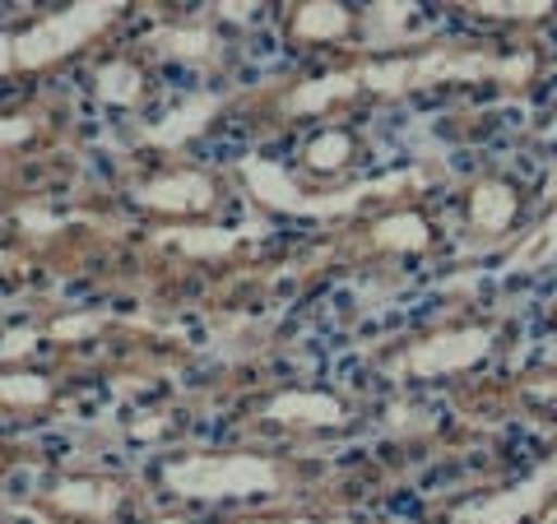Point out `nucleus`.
<instances>
[{"instance_id": "1", "label": "nucleus", "mask_w": 557, "mask_h": 524, "mask_svg": "<svg viewBox=\"0 0 557 524\" xmlns=\"http://www.w3.org/2000/svg\"><path fill=\"white\" fill-rule=\"evenodd\" d=\"M539 61L534 47H465V42H432L405 51V57H386V61H358L354 79H358V98H405V93H423V89H446V84H502V89H530L539 79Z\"/></svg>"}, {"instance_id": "2", "label": "nucleus", "mask_w": 557, "mask_h": 524, "mask_svg": "<svg viewBox=\"0 0 557 524\" xmlns=\"http://www.w3.org/2000/svg\"><path fill=\"white\" fill-rule=\"evenodd\" d=\"M242 177H247V190L265 204L278 209V214H307V219H335V214H354L358 204L381 200V196H399L409 186H423V172H395V177H376L348 190H330V196H307L298 190V182L288 177L274 159H247L242 163Z\"/></svg>"}, {"instance_id": "3", "label": "nucleus", "mask_w": 557, "mask_h": 524, "mask_svg": "<svg viewBox=\"0 0 557 524\" xmlns=\"http://www.w3.org/2000/svg\"><path fill=\"white\" fill-rule=\"evenodd\" d=\"M502 344V325L497 321H460V325H442L428 335L409 339L405 348H395L386 372L395 380H446L460 372H474Z\"/></svg>"}, {"instance_id": "4", "label": "nucleus", "mask_w": 557, "mask_h": 524, "mask_svg": "<svg viewBox=\"0 0 557 524\" xmlns=\"http://www.w3.org/2000/svg\"><path fill=\"white\" fill-rule=\"evenodd\" d=\"M163 487L190 501H223V497H265L284 487L278 464L265 456H182L163 464Z\"/></svg>"}, {"instance_id": "5", "label": "nucleus", "mask_w": 557, "mask_h": 524, "mask_svg": "<svg viewBox=\"0 0 557 524\" xmlns=\"http://www.w3.org/2000/svg\"><path fill=\"white\" fill-rule=\"evenodd\" d=\"M557 520V450L520 483L465 501L446 515V524H553Z\"/></svg>"}, {"instance_id": "6", "label": "nucleus", "mask_w": 557, "mask_h": 524, "mask_svg": "<svg viewBox=\"0 0 557 524\" xmlns=\"http://www.w3.org/2000/svg\"><path fill=\"white\" fill-rule=\"evenodd\" d=\"M116 10L121 5H112V0H98V5H70L61 14H47L42 24H33L14 38V65L38 70V65L70 57V51H79L89 38H98V33L116 20Z\"/></svg>"}, {"instance_id": "7", "label": "nucleus", "mask_w": 557, "mask_h": 524, "mask_svg": "<svg viewBox=\"0 0 557 524\" xmlns=\"http://www.w3.org/2000/svg\"><path fill=\"white\" fill-rule=\"evenodd\" d=\"M525 214V190L502 172H487V177H474L465 186V223L474 237H525V228H520Z\"/></svg>"}, {"instance_id": "8", "label": "nucleus", "mask_w": 557, "mask_h": 524, "mask_svg": "<svg viewBox=\"0 0 557 524\" xmlns=\"http://www.w3.org/2000/svg\"><path fill=\"white\" fill-rule=\"evenodd\" d=\"M265 417L278 427H317V432H335V427H348V404L339 395L330 390H278L270 404H265Z\"/></svg>"}, {"instance_id": "9", "label": "nucleus", "mask_w": 557, "mask_h": 524, "mask_svg": "<svg viewBox=\"0 0 557 524\" xmlns=\"http://www.w3.org/2000/svg\"><path fill=\"white\" fill-rule=\"evenodd\" d=\"M135 200L159 214H200L214 204V182L205 172H168V177L135 186Z\"/></svg>"}, {"instance_id": "10", "label": "nucleus", "mask_w": 557, "mask_h": 524, "mask_svg": "<svg viewBox=\"0 0 557 524\" xmlns=\"http://www.w3.org/2000/svg\"><path fill=\"white\" fill-rule=\"evenodd\" d=\"M121 501H126V492H121L116 483H108V478H65V483H57L47 492V506L57 515L94 520V524L112 520L121 511Z\"/></svg>"}, {"instance_id": "11", "label": "nucleus", "mask_w": 557, "mask_h": 524, "mask_svg": "<svg viewBox=\"0 0 557 524\" xmlns=\"http://www.w3.org/2000/svg\"><path fill=\"white\" fill-rule=\"evenodd\" d=\"M368 241L386 255H423V251H432V241H437V228H432L428 214H418V209L405 204V209H391V214L372 219Z\"/></svg>"}, {"instance_id": "12", "label": "nucleus", "mask_w": 557, "mask_h": 524, "mask_svg": "<svg viewBox=\"0 0 557 524\" xmlns=\"http://www.w3.org/2000/svg\"><path fill=\"white\" fill-rule=\"evenodd\" d=\"M358 98V79H354V65L348 70H330L321 79H302L298 89H288L284 98V112L288 116H321L339 102H354Z\"/></svg>"}, {"instance_id": "13", "label": "nucleus", "mask_w": 557, "mask_h": 524, "mask_svg": "<svg viewBox=\"0 0 557 524\" xmlns=\"http://www.w3.org/2000/svg\"><path fill=\"white\" fill-rule=\"evenodd\" d=\"M288 33L298 42H344L358 33V14L344 5H330V0H317V5H298L288 20Z\"/></svg>"}, {"instance_id": "14", "label": "nucleus", "mask_w": 557, "mask_h": 524, "mask_svg": "<svg viewBox=\"0 0 557 524\" xmlns=\"http://www.w3.org/2000/svg\"><path fill=\"white\" fill-rule=\"evenodd\" d=\"M219 108H223V98H214V93L190 98V102H182V108L172 112L168 121H159V126H149V130H145V139H149V145H159V149H182L186 139H196V135L209 126V116H214Z\"/></svg>"}, {"instance_id": "15", "label": "nucleus", "mask_w": 557, "mask_h": 524, "mask_svg": "<svg viewBox=\"0 0 557 524\" xmlns=\"http://www.w3.org/2000/svg\"><path fill=\"white\" fill-rule=\"evenodd\" d=\"M242 237H251V233H242V228H163L159 233V241L196 260H223L228 251L242 247Z\"/></svg>"}, {"instance_id": "16", "label": "nucleus", "mask_w": 557, "mask_h": 524, "mask_svg": "<svg viewBox=\"0 0 557 524\" xmlns=\"http://www.w3.org/2000/svg\"><path fill=\"white\" fill-rule=\"evenodd\" d=\"M557 255V200L548 204V214L534 223V228H525V237L516 241V251L507 255V265L516 274H525V270H539V265H548V260Z\"/></svg>"}, {"instance_id": "17", "label": "nucleus", "mask_w": 557, "mask_h": 524, "mask_svg": "<svg viewBox=\"0 0 557 524\" xmlns=\"http://www.w3.org/2000/svg\"><path fill=\"white\" fill-rule=\"evenodd\" d=\"M460 14L469 20H487V24H553L557 20V5H534V0H511V5H502V0H465Z\"/></svg>"}, {"instance_id": "18", "label": "nucleus", "mask_w": 557, "mask_h": 524, "mask_svg": "<svg viewBox=\"0 0 557 524\" xmlns=\"http://www.w3.org/2000/svg\"><path fill=\"white\" fill-rule=\"evenodd\" d=\"M94 93H98V102H108V108H135L139 93H145V75H139L131 61H108V65H98V75H94Z\"/></svg>"}, {"instance_id": "19", "label": "nucleus", "mask_w": 557, "mask_h": 524, "mask_svg": "<svg viewBox=\"0 0 557 524\" xmlns=\"http://www.w3.org/2000/svg\"><path fill=\"white\" fill-rule=\"evenodd\" d=\"M149 47L172 61H200L214 51V38H209V28H200V24H172V28L149 33Z\"/></svg>"}, {"instance_id": "20", "label": "nucleus", "mask_w": 557, "mask_h": 524, "mask_svg": "<svg viewBox=\"0 0 557 524\" xmlns=\"http://www.w3.org/2000/svg\"><path fill=\"white\" fill-rule=\"evenodd\" d=\"M413 20V5H372L368 14H358V33L368 38V47H386V42H405V28Z\"/></svg>"}, {"instance_id": "21", "label": "nucleus", "mask_w": 557, "mask_h": 524, "mask_svg": "<svg viewBox=\"0 0 557 524\" xmlns=\"http://www.w3.org/2000/svg\"><path fill=\"white\" fill-rule=\"evenodd\" d=\"M354 135H348L344 126H335V130H321L317 139L307 145V167L311 172H339V167H348V159H354Z\"/></svg>"}, {"instance_id": "22", "label": "nucleus", "mask_w": 557, "mask_h": 524, "mask_svg": "<svg viewBox=\"0 0 557 524\" xmlns=\"http://www.w3.org/2000/svg\"><path fill=\"white\" fill-rule=\"evenodd\" d=\"M0 404L10 409H42L51 404V380L33 372H5L0 376Z\"/></svg>"}, {"instance_id": "23", "label": "nucleus", "mask_w": 557, "mask_h": 524, "mask_svg": "<svg viewBox=\"0 0 557 524\" xmlns=\"http://www.w3.org/2000/svg\"><path fill=\"white\" fill-rule=\"evenodd\" d=\"M511 395H516L525 409H548V413H557V366H544V372H530V376H516Z\"/></svg>"}, {"instance_id": "24", "label": "nucleus", "mask_w": 557, "mask_h": 524, "mask_svg": "<svg viewBox=\"0 0 557 524\" xmlns=\"http://www.w3.org/2000/svg\"><path fill=\"white\" fill-rule=\"evenodd\" d=\"M14 223L28 233V237H57L61 228H65V219L61 214H51V209H42V204H20L14 209Z\"/></svg>"}, {"instance_id": "25", "label": "nucleus", "mask_w": 557, "mask_h": 524, "mask_svg": "<svg viewBox=\"0 0 557 524\" xmlns=\"http://www.w3.org/2000/svg\"><path fill=\"white\" fill-rule=\"evenodd\" d=\"M102 321H108V316H94V311H75V316L51 321L47 335L57 339V344H75V339H84V335H94V329H98Z\"/></svg>"}, {"instance_id": "26", "label": "nucleus", "mask_w": 557, "mask_h": 524, "mask_svg": "<svg viewBox=\"0 0 557 524\" xmlns=\"http://www.w3.org/2000/svg\"><path fill=\"white\" fill-rule=\"evenodd\" d=\"M33 130H38V121H33V116H0V149L24 145Z\"/></svg>"}, {"instance_id": "27", "label": "nucleus", "mask_w": 557, "mask_h": 524, "mask_svg": "<svg viewBox=\"0 0 557 524\" xmlns=\"http://www.w3.org/2000/svg\"><path fill=\"white\" fill-rule=\"evenodd\" d=\"M38 344V329H14V335H5V344H0V358H14V353H28V348Z\"/></svg>"}, {"instance_id": "28", "label": "nucleus", "mask_w": 557, "mask_h": 524, "mask_svg": "<svg viewBox=\"0 0 557 524\" xmlns=\"http://www.w3.org/2000/svg\"><path fill=\"white\" fill-rule=\"evenodd\" d=\"M237 524H358V520H311V515H288V520H237Z\"/></svg>"}, {"instance_id": "29", "label": "nucleus", "mask_w": 557, "mask_h": 524, "mask_svg": "<svg viewBox=\"0 0 557 524\" xmlns=\"http://www.w3.org/2000/svg\"><path fill=\"white\" fill-rule=\"evenodd\" d=\"M5 70H14V38L0 33V75H5Z\"/></svg>"}, {"instance_id": "30", "label": "nucleus", "mask_w": 557, "mask_h": 524, "mask_svg": "<svg viewBox=\"0 0 557 524\" xmlns=\"http://www.w3.org/2000/svg\"><path fill=\"white\" fill-rule=\"evenodd\" d=\"M14 270V251H0V274H10Z\"/></svg>"}, {"instance_id": "31", "label": "nucleus", "mask_w": 557, "mask_h": 524, "mask_svg": "<svg viewBox=\"0 0 557 524\" xmlns=\"http://www.w3.org/2000/svg\"><path fill=\"white\" fill-rule=\"evenodd\" d=\"M153 524H186V520H177V515H168V520H153Z\"/></svg>"}, {"instance_id": "32", "label": "nucleus", "mask_w": 557, "mask_h": 524, "mask_svg": "<svg viewBox=\"0 0 557 524\" xmlns=\"http://www.w3.org/2000/svg\"><path fill=\"white\" fill-rule=\"evenodd\" d=\"M544 135H548V139H557V121H553V126H548V130H544Z\"/></svg>"}]
</instances>
